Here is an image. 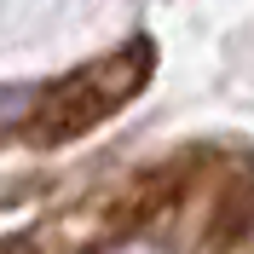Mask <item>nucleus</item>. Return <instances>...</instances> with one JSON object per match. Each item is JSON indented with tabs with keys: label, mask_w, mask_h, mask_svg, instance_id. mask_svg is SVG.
I'll return each mask as SVG.
<instances>
[{
	"label": "nucleus",
	"mask_w": 254,
	"mask_h": 254,
	"mask_svg": "<svg viewBox=\"0 0 254 254\" xmlns=\"http://www.w3.org/2000/svg\"><path fill=\"white\" fill-rule=\"evenodd\" d=\"M144 75H150V47L116 52V58L81 69V75H64L58 87H47V93L29 104V116H23V139H41V144L75 139L81 127L104 122L127 93H139Z\"/></svg>",
	"instance_id": "obj_1"
},
{
	"label": "nucleus",
	"mask_w": 254,
	"mask_h": 254,
	"mask_svg": "<svg viewBox=\"0 0 254 254\" xmlns=\"http://www.w3.org/2000/svg\"><path fill=\"white\" fill-rule=\"evenodd\" d=\"M93 254H174V249L156 243V237H110L104 249H93Z\"/></svg>",
	"instance_id": "obj_2"
},
{
	"label": "nucleus",
	"mask_w": 254,
	"mask_h": 254,
	"mask_svg": "<svg viewBox=\"0 0 254 254\" xmlns=\"http://www.w3.org/2000/svg\"><path fill=\"white\" fill-rule=\"evenodd\" d=\"M0 254H35L29 237H0Z\"/></svg>",
	"instance_id": "obj_3"
}]
</instances>
